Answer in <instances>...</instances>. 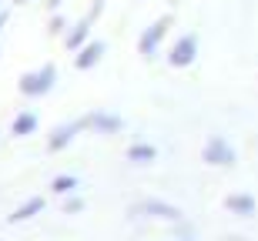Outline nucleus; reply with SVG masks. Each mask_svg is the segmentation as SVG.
I'll use <instances>...</instances> for the list:
<instances>
[{"label":"nucleus","instance_id":"f257e3e1","mask_svg":"<svg viewBox=\"0 0 258 241\" xmlns=\"http://www.w3.org/2000/svg\"><path fill=\"white\" fill-rule=\"evenodd\" d=\"M57 84V67L54 64H40L37 70H27L24 77H20V94L24 97H47Z\"/></svg>","mask_w":258,"mask_h":241},{"label":"nucleus","instance_id":"f03ea898","mask_svg":"<svg viewBox=\"0 0 258 241\" xmlns=\"http://www.w3.org/2000/svg\"><path fill=\"white\" fill-rule=\"evenodd\" d=\"M201 161L211 164V168H231V164L238 161V154H235V147H231L228 137L211 134L208 141H205V147H201Z\"/></svg>","mask_w":258,"mask_h":241},{"label":"nucleus","instance_id":"7ed1b4c3","mask_svg":"<svg viewBox=\"0 0 258 241\" xmlns=\"http://www.w3.org/2000/svg\"><path fill=\"white\" fill-rule=\"evenodd\" d=\"M171 14H164V17H158L151 24V27H144V34L138 37V50H141L144 57H154L158 50H161V44H164V37H168V30H171Z\"/></svg>","mask_w":258,"mask_h":241},{"label":"nucleus","instance_id":"20e7f679","mask_svg":"<svg viewBox=\"0 0 258 241\" xmlns=\"http://www.w3.org/2000/svg\"><path fill=\"white\" fill-rule=\"evenodd\" d=\"M195 60H198V34H181V37L171 44L168 50V64L171 67H191Z\"/></svg>","mask_w":258,"mask_h":241},{"label":"nucleus","instance_id":"39448f33","mask_svg":"<svg viewBox=\"0 0 258 241\" xmlns=\"http://www.w3.org/2000/svg\"><path fill=\"white\" fill-rule=\"evenodd\" d=\"M131 214H144V218H158V221H171V224H181V211L168 201H158V198H148V201L134 204Z\"/></svg>","mask_w":258,"mask_h":241},{"label":"nucleus","instance_id":"423d86ee","mask_svg":"<svg viewBox=\"0 0 258 241\" xmlns=\"http://www.w3.org/2000/svg\"><path fill=\"white\" fill-rule=\"evenodd\" d=\"M81 127L84 131H94V134H117L124 127V121L117 114H111V111H91V114L81 117Z\"/></svg>","mask_w":258,"mask_h":241},{"label":"nucleus","instance_id":"0eeeda50","mask_svg":"<svg viewBox=\"0 0 258 241\" xmlns=\"http://www.w3.org/2000/svg\"><path fill=\"white\" fill-rule=\"evenodd\" d=\"M225 211L235 214V218H255L258 201H255V194H248V191H231L225 198Z\"/></svg>","mask_w":258,"mask_h":241},{"label":"nucleus","instance_id":"6e6552de","mask_svg":"<svg viewBox=\"0 0 258 241\" xmlns=\"http://www.w3.org/2000/svg\"><path fill=\"white\" fill-rule=\"evenodd\" d=\"M104 40H87L84 47L81 50H74V67L77 70H91V67H97V64H101V57H104Z\"/></svg>","mask_w":258,"mask_h":241},{"label":"nucleus","instance_id":"1a4fd4ad","mask_svg":"<svg viewBox=\"0 0 258 241\" xmlns=\"http://www.w3.org/2000/svg\"><path fill=\"white\" fill-rule=\"evenodd\" d=\"M91 24H94V20H87V17L77 20V24H71V27L64 30V47L67 50H81L84 47L87 40H91V30H94Z\"/></svg>","mask_w":258,"mask_h":241},{"label":"nucleus","instance_id":"9d476101","mask_svg":"<svg viewBox=\"0 0 258 241\" xmlns=\"http://www.w3.org/2000/svg\"><path fill=\"white\" fill-rule=\"evenodd\" d=\"M77 131H84L81 127V121H74V124H60V127H54V134L47 137V151H64L71 141L77 137Z\"/></svg>","mask_w":258,"mask_h":241},{"label":"nucleus","instance_id":"9b49d317","mask_svg":"<svg viewBox=\"0 0 258 241\" xmlns=\"http://www.w3.org/2000/svg\"><path fill=\"white\" fill-rule=\"evenodd\" d=\"M127 161L131 164H151V161H158V147L148 144V141H134L127 147Z\"/></svg>","mask_w":258,"mask_h":241},{"label":"nucleus","instance_id":"f8f14e48","mask_svg":"<svg viewBox=\"0 0 258 241\" xmlns=\"http://www.w3.org/2000/svg\"><path fill=\"white\" fill-rule=\"evenodd\" d=\"M37 131V114L34 111H20L17 117H14V124H10V134L14 137H27Z\"/></svg>","mask_w":258,"mask_h":241},{"label":"nucleus","instance_id":"ddd939ff","mask_svg":"<svg viewBox=\"0 0 258 241\" xmlns=\"http://www.w3.org/2000/svg\"><path fill=\"white\" fill-rule=\"evenodd\" d=\"M40 211H44V198H40V194H34V198H27V201L20 204L17 211L10 214V221H14V224L30 221V218H34V214H40Z\"/></svg>","mask_w":258,"mask_h":241},{"label":"nucleus","instance_id":"4468645a","mask_svg":"<svg viewBox=\"0 0 258 241\" xmlns=\"http://www.w3.org/2000/svg\"><path fill=\"white\" fill-rule=\"evenodd\" d=\"M77 188H81V178H77V174H57V178L50 181V191L60 194V198L71 194V191H77Z\"/></svg>","mask_w":258,"mask_h":241},{"label":"nucleus","instance_id":"2eb2a0df","mask_svg":"<svg viewBox=\"0 0 258 241\" xmlns=\"http://www.w3.org/2000/svg\"><path fill=\"white\" fill-rule=\"evenodd\" d=\"M77 211H84V198L81 194H64V214H77Z\"/></svg>","mask_w":258,"mask_h":241},{"label":"nucleus","instance_id":"dca6fc26","mask_svg":"<svg viewBox=\"0 0 258 241\" xmlns=\"http://www.w3.org/2000/svg\"><path fill=\"white\" fill-rule=\"evenodd\" d=\"M64 30H67V20L60 17V14H54L50 24H47V34H50V37H57V34H64Z\"/></svg>","mask_w":258,"mask_h":241},{"label":"nucleus","instance_id":"f3484780","mask_svg":"<svg viewBox=\"0 0 258 241\" xmlns=\"http://www.w3.org/2000/svg\"><path fill=\"white\" fill-rule=\"evenodd\" d=\"M104 10V0H91V10H87V20H97Z\"/></svg>","mask_w":258,"mask_h":241},{"label":"nucleus","instance_id":"a211bd4d","mask_svg":"<svg viewBox=\"0 0 258 241\" xmlns=\"http://www.w3.org/2000/svg\"><path fill=\"white\" fill-rule=\"evenodd\" d=\"M57 4H60V0H47V7H50V10H57Z\"/></svg>","mask_w":258,"mask_h":241},{"label":"nucleus","instance_id":"6ab92c4d","mask_svg":"<svg viewBox=\"0 0 258 241\" xmlns=\"http://www.w3.org/2000/svg\"><path fill=\"white\" fill-rule=\"evenodd\" d=\"M4 24H7V10H4V14H0V27H4Z\"/></svg>","mask_w":258,"mask_h":241},{"label":"nucleus","instance_id":"aec40b11","mask_svg":"<svg viewBox=\"0 0 258 241\" xmlns=\"http://www.w3.org/2000/svg\"><path fill=\"white\" fill-rule=\"evenodd\" d=\"M178 241H195V234H188V238H178Z\"/></svg>","mask_w":258,"mask_h":241},{"label":"nucleus","instance_id":"412c9836","mask_svg":"<svg viewBox=\"0 0 258 241\" xmlns=\"http://www.w3.org/2000/svg\"><path fill=\"white\" fill-rule=\"evenodd\" d=\"M14 4H30V0H14Z\"/></svg>","mask_w":258,"mask_h":241}]
</instances>
